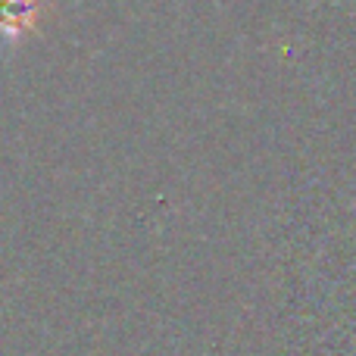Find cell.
Wrapping results in <instances>:
<instances>
[{
    "label": "cell",
    "mask_w": 356,
    "mask_h": 356,
    "mask_svg": "<svg viewBox=\"0 0 356 356\" xmlns=\"http://www.w3.org/2000/svg\"><path fill=\"white\" fill-rule=\"evenodd\" d=\"M44 10V0H0V38H22L35 29L38 16Z\"/></svg>",
    "instance_id": "1"
}]
</instances>
